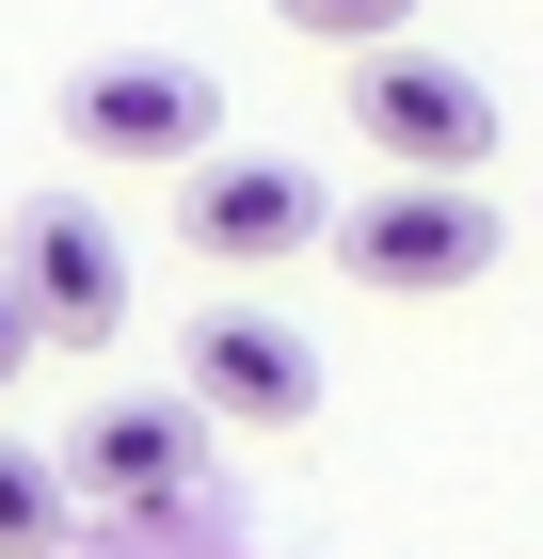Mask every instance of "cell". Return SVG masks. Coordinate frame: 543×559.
Returning a JSON list of instances; mask_svg holds the SVG:
<instances>
[{"instance_id":"1","label":"cell","mask_w":543,"mask_h":559,"mask_svg":"<svg viewBox=\"0 0 543 559\" xmlns=\"http://www.w3.org/2000/svg\"><path fill=\"white\" fill-rule=\"evenodd\" d=\"M496 192H463V176H400V192H352L335 209V272L352 288H480L496 272Z\"/></svg>"},{"instance_id":"2","label":"cell","mask_w":543,"mask_h":559,"mask_svg":"<svg viewBox=\"0 0 543 559\" xmlns=\"http://www.w3.org/2000/svg\"><path fill=\"white\" fill-rule=\"evenodd\" d=\"M209 129H224V81L209 64H161V48H96L81 81H64V144H81V160L209 176Z\"/></svg>"},{"instance_id":"3","label":"cell","mask_w":543,"mask_h":559,"mask_svg":"<svg viewBox=\"0 0 543 559\" xmlns=\"http://www.w3.org/2000/svg\"><path fill=\"white\" fill-rule=\"evenodd\" d=\"M352 129L400 176H480L496 160V81L448 64V48H368V64H352Z\"/></svg>"},{"instance_id":"4","label":"cell","mask_w":543,"mask_h":559,"mask_svg":"<svg viewBox=\"0 0 543 559\" xmlns=\"http://www.w3.org/2000/svg\"><path fill=\"white\" fill-rule=\"evenodd\" d=\"M0 288H16V320L64 352H96L128 320V257H113V224L81 209V192H33V209L0 224Z\"/></svg>"},{"instance_id":"5","label":"cell","mask_w":543,"mask_h":559,"mask_svg":"<svg viewBox=\"0 0 543 559\" xmlns=\"http://www.w3.org/2000/svg\"><path fill=\"white\" fill-rule=\"evenodd\" d=\"M64 479H81V512H192V496H209V400H192V384L96 400Z\"/></svg>"},{"instance_id":"6","label":"cell","mask_w":543,"mask_h":559,"mask_svg":"<svg viewBox=\"0 0 543 559\" xmlns=\"http://www.w3.org/2000/svg\"><path fill=\"white\" fill-rule=\"evenodd\" d=\"M176 384L209 400L224 431H304L320 416V352H304V320H272V304H209V320L176 336Z\"/></svg>"},{"instance_id":"7","label":"cell","mask_w":543,"mask_h":559,"mask_svg":"<svg viewBox=\"0 0 543 559\" xmlns=\"http://www.w3.org/2000/svg\"><path fill=\"white\" fill-rule=\"evenodd\" d=\"M176 240L224 272H272L304 240H335V209L304 192V160H209V176H176Z\"/></svg>"},{"instance_id":"8","label":"cell","mask_w":543,"mask_h":559,"mask_svg":"<svg viewBox=\"0 0 543 559\" xmlns=\"http://www.w3.org/2000/svg\"><path fill=\"white\" fill-rule=\"evenodd\" d=\"M64 544H81V479L0 431V559H64Z\"/></svg>"},{"instance_id":"9","label":"cell","mask_w":543,"mask_h":559,"mask_svg":"<svg viewBox=\"0 0 543 559\" xmlns=\"http://www.w3.org/2000/svg\"><path fill=\"white\" fill-rule=\"evenodd\" d=\"M272 16H288V33H320V48H400V16H416V0H272Z\"/></svg>"},{"instance_id":"10","label":"cell","mask_w":543,"mask_h":559,"mask_svg":"<svg viewBox=\"0 0 543 559\" xmlns=\"http://www.w3.org/2000/svg\"><path fill=\"white\" fill-rule=\"evenodd\" d=\"M33 352H48V336H33V320H16V288H0V384H16V368H33Z\"/></svg>"}]
</instances>
